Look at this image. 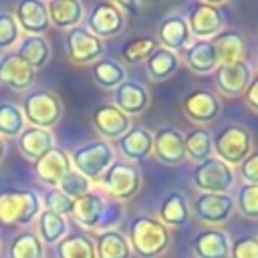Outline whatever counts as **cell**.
I'll return each mask as SVG.
<instances>
[{
	"mask_svg": "<svg viewBox=\"0 0 258 258\" xmlns=\"http://www.w3.org/2000/svg\"><path fill=\"white\" fill-rule=\"evenodd\" d=\"M238 175L242 177L244 183H254V185H258V151H252V153L238 165Z\"/></svg>",
	"mask_w": 258,
	"mask_h": 258,
	"instance_id": "ee69618b",
	"label": "cell"
},
{
	"mask_svg": "<svg viewBox=\"0 0 258 258\" xmlns=\"http://www.w3.org/2000/svg\"><path fill=\"white\" fill-rule=\"evenodd\" d=\"M91 77L95 85H99L105 91H115L121 83L127 81L125 67L115 58H101L91 64Z\"/></svg>",
	"mask_w": 258,
	"mask_h": 258,
	"instance_id": "1f68e13d",
	"label": "cell"
},
{
	"mask_svg": "<svg viewBox=\"0 0 258 258\" xmlns=\"http://www.w3.org/2000/svg\"><path fill=\"white\" fill-rule=\"evenodd\" d=\"M191 185L200 194H232L236 187V169L224 161L210 157L202 163H196L191 169Z\"/></svg>",
	"mask_w": 258,
	"mask_h": 258,
	"instance_id": "ba28073f",
	"label": "cell"
},
{
	"mask_svg": "<svg viewBox=\"0 0 258 258\" xmlns=\"http://www.w3.org/2000/svg\"><path fill=\"white\" fill-rule=\"evenodd\" d=\"M216 54H218V62L220 64H234L244 60V52H246V42L242 32L238 30H222L216 38H212Z\"/></svg>",
	"mask_w": 258,
	"mask_h": 258,
	"instance_id": "f546056e",
	"label": "cell"
},
{
	"mask_svg": "<svg viewBox=\"0 0 258 258\" xmlns=\"http://www.w3.org/2000/svg\"><path fill=\"white\" fill-rule=\"evenodd\" d=\"M105 54V42L91 34L85 26L71 28L67 32V56L73 64L87 67L101 60Z\"/></svg>",
	"mask_w": 258,
	"mask_h": 258,
	"instance_id": "7c38bea8",
	"label": "cell"
},
{
	"mask_svg": "<svg viewBox=\"0 0 258 258\" xmlns=\"http://www.w3.org/2000/svg\"><path fill=\"white\" fill-rule=\"evenodd\" d=\"M127 26V14L117 6V2H97L87 16V30L97 38L119 36Z\"/></svg>",
	"mask_w": 258,
	"mask_h": 258,
	"instance_id": "8fae6325",
	"label": "cell"
},
{
	"mask_svg": "<svg viewBox=\"0 0 258 258\" xmlns=\"http://www.w3.org/2000/svg\"><path fill=\"white\" fill-rule=\"evenodd\" d=\"M46 12L48 22L60 30L77 28L85 18V6L81 0H48Z\"/></svg>",
	"mask_w": 258,
	"mask_h": 258,
	"instance_id": "484cf974",
	"label": "cell"
},
{
	"mask_svg": "<svg viewBox=\"0 0 258 258\" xmlns=\"http://www.w3.org/2000/svg\"><path fill=\"white\" fill-rule=\"evenodd\" d=\"M185 22L194 40H212L226 30V18L220 2L194 0L185 6Z\"/></svg>",
	"mask_w": 258,
	"mask_h": 258,
	"instance_id": "52a82bcc",
	"label": "cell"
},
{
	"mask_svg": "<svg viewBox=\"0 0 258 258\" xmlns=\"http://www.w3.org/2000/svg\"><path fill=\"white\" fill-rule=\"evenodd\" d=\"M93 127L103 141H117L131 129V117L119 111L113 103H103L93 111Z\"/></svg>",
	"mask_w": 258,
	"mask_h": 258,
	"instance_id": "9a60e30c",
	"label": "cell"
},
{
	"mask_svg": "<svg viewBox=\"0 0 258 258\" xmlns=\"http://www.w3.org/2000/svg\"><path fill=\"white\" fill-rule=\"evenodd\" d=\"M149 103H151L149 89L141 81L127 79L113 91V105L119 111H123L127 117L145 113L149 109Z\"/></svg>",
	"mask_w": 258,
	"mask_h": 258,
	"instance_id": "e0dca14e",
	"label": "cell"
},
{
	"mask_svg": "<svg viewBox=\"0 0 258 258\" xmlns=\"http://www.w3.org/2000/svg\"><path fill=\"white\" fill-rule=\"evenodd\" d=\"M163 226L171 228H183L187 226V222L191 220V212H189V202L181 191H169L163 200L161 206L157 210L155 216Z\"/></svg>",
	"mask_w": 258,
	"mask_h": 258,
	"instance_id": "4316f807",
	"label": "cell"
},
{
	"mask_svg": "<svg viewBox=\"0 0 258 258\" xmlns=\"http://www.w3.org/2000/svg\"><path fill=\"white\" fill-rule=\"evenodd\" d=\"M157 46H159V42L155 36H135L123 44L121 60L125 64H141L153 54V50Z\"/></svg>",
	"mask_w": 258,
	"mask_h": 258,
	"instance_id": "d590c367",
	"label": "cell"
},
{
	"mask_svg": "<svg viewBox=\"0 0 258 258\" xmlns=\"http://www.w3.org/2000/svg\"><path fill=\"white\" fill-rule=\"evenodd\" d=\"M14 20L20 30L32 36H42V32L48 30V12L46 2L42 0H20L14 8Z\"/></svg>",
	"mask_w": 258,
	"mask_h": 258,
	"instance_id": "ffe728a7",
	"label": "cell"
},
{
	"mask_svg": "<svg viewBox=\"0 0 258 258\" xmlns=\"http://www.w3.org/2000/svg\"><path fill=\"white\" fill-rule=\"evenodd\" d=\"M256 69H258V60H256Z\"/></svg>",
	"mask_w": 258,
	"mask_h": 258,
	"instance_id": "7dc6e473",
	"label": "cell"
},
{
	"mask_svg": "<svg viewBox=\"0 0 258 258\" xmlns=\"http://www.w3.org/2000/svg\"><path fill=\"white\" fill-rule=\"evenodd\" d=\"M38 238H40V242L42 244H58L67 234H69V222H67V218H62V216H56V214H52V212H48V210H40V214H38Z\"/></svg>",
	"mask_w": 258,
	"mask_h": 258,
	"instance_id": "e575fe53",
	"label": "cell"
},
{
	"mask_svg": "<svg viewBox=\"0 0 258 258\" xmlns=\"http://www.w3.org/2000/svg\"><path fill=\"white\" fill-rule=\"evenodd\" d=\"M155 38L161 48H167L177 54L185 52L189 48V44L194 42V36L189 32V26H187L183 14H167L159 22Z\"/></svg>",
	"mask_w": 258,
	"mask_h": 258,
	"instance_id": "2e32d148",
	"label": "cell"
},
{
	"mask_svg": "<svg viewBox=\"0 0 258 258\" xmlns=\"http://www.w3.org/2000/svg\"><path fill=\"white\" fill-rule=\"evenodd\" d=\"M212 147L216 159L230 167H238L254 151V137L248 127L240 123H228L212 135Z\"/></svg>",
	"mask_w": 258,
	"mask_h": 258,
	"instance_id": "3957f363",
	"label": "cell"
},
{
	"mask_svg": "<svg viewBox=\"0 0 258 258\" xmlns=\"http://www.w3.org/2000/svg\"><path fill=\"white\" fill-rule=\"evenodd\" d=\"M58 189H60L64 196H69L71 200H79V198L87 196V194L93 189V183H91L85 175H81L79 171L71 169V171L62 177V181L58 183Z\"/></svg>",
	"mask_w": 258,
	"mask_h": 258,
	"instance_id": "ab89813d",
	"label": "cell"
},
{
	"mask_svg": "<svg viewBox=\"0 0 258 258\" xmlns=\"http://www.w3.org/2000/svg\"><path fill=\"white\" fill-rule=\"evenodd\" d=\"M24 113V119L28 127H40V129H52L62 117V103L52 91H32L24 97V105L20 107Z\"/></svg>",
	"mask_w": 258,
	"mask_h": 258,
	"instance_id": "9c48e42d",
	"label": "cell"
},
{
	"mask_svg": "<svg viewBox=\"0 0 258 258\" xmlns=\"http://www.w3.org/2000/svg\"><path fill=\"white\" fill-rule=\"evenodd\" d=\"M242 97H244V103L248 105V109L258 113V77L252 79V83L248 85V89H246V93Z\"/></svg>",
	"mask_w": 258,
	"mask_h": 258,
	"instance_id": "f6af8a7d",
	"label": "cell"
},
{
	"mask_svg": "<svg viewBox=\"0 0 258 258\" xmlns=\"http://www.w3.org/2000/svg\"><path fill=\"white\" fill-rule=\"evenodd\" d=\"M73 220L87 230H113L123 220V206L105 194L91 189L87 196L75 200Z\"/></svg>",
	"mask_w": 258,
	"mask_h": 258,
	"instance_id": "6da1fadb",
	"label": "cell"
},
{
	"mask_svg": "<svg viewBox=\"0 0 258 258\" xmlns=\"http://www.w3.org/2000/svg\"><path fill=\"white\" fill-rule=\"evenodd\" d=\"M189 212L198 222L206 224L208 228H220L232 220L236 212V202L232 194H198L189 204Z\"/></svg>",
	"mask_w": 258,
	"mask_h": 258,
	"instance_id": "30bf717a",
	"label": "cell"
},
{
	"mask_svg": "<svg viewBox=\"0 0 258 258\" xmlns=\"http://www.w3.org/2000/svg\"><path fill=\"white\" fill-rule=\"evenodd\" d=\"M155 159L163 165H179L185 157V145H183V133L177 127H161L153 135V153Z\"/></svg>",
	"mask_w": 258,
	"mask_h": 258,
	"instance_id": "ac0fdd59",
	"label": "cell"
},
{
	"mask_svg": "<svg viewBox=\"0 0 258 258\" xmlns=\"http://www.w3.org/2000/svg\"><path fill=\"white\" fill-rule=\"evenodd\" d=\"M36 71L26 64L16 52H6L0 56V83L12 91H26L34 85Z\"/></svg>",
	"mask_w": 258,
	"mask_h": 258,
	"instance_id": "44dd1931",
	"label": "cell"
},
{
	"mask_svg": "<svg viewBox=\"0 0 258 258\" xmlns=\"http://www.w3.org/2000/svg\"><path fill=\"white\" fill-rule=\"evenodd\" d=\"M181 111H183V115L191 123L204 127V125L214 123L220 117V113H222V101L210 89H194V91H189L183 97Z\"/></svg>",
	"mask_w": 258,
	"mask_h": 258,
	"instance_id": "4fadbf2b",
	"label": "cell"
},
{
	"mask_svg": "<svg viewBox=\"0 0 258 258\" xmlns=\"http://www.w3.org/2000/svg\"><path fill=\"white\" fill-rule=\"evenodd\" d=\"M10 258H44V244L36 236V232L24 230L20 232L8 250Z\"/></svg>",
	"mask_w": 258,
	"mask_h": 258,
	"instance_id": "8d00e7d4",
	"label": "cell"
},
{
	"mask_svg": "<svg viewBox=\"0 0 258 258\" xmlns=\"http://www.w3.org/2000/svg\"><path fill=\"white\" fill-rule=\"evenodd\" d=\"M133 256L159 258L171 246V230L163 226L155 216H137L129 224L127 236Z\"/></svg>",
	"mask_w": 258,
	"mask_h": 258,
	"instance_id": "7a4b0ae2",
	"label": "cell"
},
{
	"mask_svg": "<svg viewBox=\"0 0 258 258\" xmlns=\"http://www.w3.org/2000/svg\"><path fill=\"white\" fill-rule=\"evenodd\" d=\"M40 214V198L32 189L2 191L0 194V224L20 228L34 222Z\"/></svg>",
	"mask_w": 258,
	"mask_h": 258,
	"instance_id": "8992f818",
	"label": "cell"
},
{
	"mask_svg": "<svg viewBox=\"0 0 258 258\" xmlns=\"http://www.w3.org/2000/svg\"><path fill=\"white\" fill-rule=\"evenodd\" d=\"M113 161H117V151L113 143L103 139L81 143L71 155L73 169L85 175L91 183H97L103 177V173L113 165Z\"/></svg>",
	"mask_w": 258,
	"mask_h": 258,
	"instance_id": "277c9868",
	"label": "cell"
},
{
	"mask_svg": "<svg viewBox=\"0 0 258 258\" xmlns=\"http://www.w3.org/2000/svg\"><path fill=\"white\" fill-rule=\"evenodd\" d=\"M254 79V69L250 62L240 60L234 64H218L214 71V85L220 95L228 99H238L246 93L248 85Z\"/></svg>",
	"mask_w": 258,
	"mask_h": 258,
	"instance_id": "5bb4252c",
	"label": "cell"
},
{
	"mask_svg": "<svg viewBox=\"0 0 258 258\" xmlns=\"http://www.w3.org/2000/svg\"><path fill=\"white\" fill-rule=\"evenodd\" d=\"M18 151L24 155V159L36 163L44 153H48L54 147V137L52 131L40 129V127H28L16 137Z\"/></svg>",
	"mask_w": 258,
	"mask_h": 258,
	"instance_id": "d4e9b609",
	"label": "cell"
},
{
	"mask_svg": "<svg viewBox=\"0 0 258 258\" xmlns=\"http://www.w3.org/2000/svg\"><path fill=\"white\" fill-rule=\"evenodd\" d=\"M71 169H73L71 155L56 145L34 163V173H36L38 181H42L44 185H50V187H58V183Z\"/></svg>",
	"mask_w": 258,
	"mask_h": 258,
	"instance_id": "d6986e66",
	"label": "cell"
},
{
	"mask_svg": "<svg viewBox=\"0 0 258 258\" xmlns=\"http://www.w3.org/2000/svg\"><path fill=\"white\" fill-rule=\"evenodd\" d=\"M141 185H143L141 171L135 163L129 161H113V165L97 181L99 191L119 204L133 200L141 191Z\"/></svg>",
	"mask_w": 258,
	"mask_h": 258,
	"instance_id": "5b68a950",
	"label": "cell"
},
{
	"mask_svg": "<svg viewBox=\"0 0 258 258\" xmlns=\"http://www.w3.org/2000/svg\"><path fill=\"white\" fill-rule=\"evenodd\" d=\"M230 258H258V236L246 234L230 242Z\"/></svg>",
	"mask_w": 258,
	"mask_h": 258,
	"instance_id": "7bdbcfd3",
	"label": "cell"
},
{
	"mask_svg": "<svg viewBox=\"0 0 258 258\" xmlns=\"http://www.w3.org/2000/svg\"><path fill=\"white\" fill-rule=\"evenodd\" d=\"M16 54H18L26 64H30V67L36 71V69L46 67V62L50 60V44H48V40L44 38V34H42V36L24 34V36L18 40Z\"/></svg>",
	"mask_w": 258,
	"mask_h": 258,
	"instance_id": "4dcf8cb0",
	"label": "cell"
},
{
	"mask_svg": "<svg viewBox=\"0 0 258 258\" xmlns=\"http://www.w3.org/2000/svg\"><path fill=\"white\" fill-rule=\"evenodd\" d=\"M115 145L129 163L143 161L153 153V133L147 127H131L121 139L115 141Z\"/></svg>",
	"mask_w": 258,
	"mask_h": 258,
	"instance_id": "603a6c76",
	"label": "cell"
},
{
	"mask_svg": "<svg viewBox=\"0 0 258 258\" xmlns=\"http://www.w3.org/2000/svg\"><path fill=\"white\" fill-rule=\"evenodd\" d=\"M230 236L222 228H204L191 238L196 258H230Z\"/></svg>",
	"mask_w": 258,
	"mask_h": 258,
	"instance_id": "7402d4cb",
	"label": "cell"
},
{
	"mask_svg": "<svg viewBox=\"0 0 258 258\" xmlns=\"http://www.w3.org/2000/svg\"><path fill=\"white\" fill-rule=\"evenodd\" d=\"M20 40V28L10 12H0V50L12 48Z\"/></svg>",
	"mask_w": 258,
	"mask_h": 258,
	"instance_id": "b9f144b4",
	"label": "cell"
},
{
	"mask_svg": "<svg viewBox=\"0 0 258 258\" xmlns=\"http://www.w3.org/2000/svg\"><path fill=\"white\" fill-rule=\"evenodd\" d=\"M4 157H6V143H4V139L0 137V163L4 161Z\"/></svg>",
	"mask_w": 258,
	"mask_h": 258,
	"instance_id": "bcb514c9",
	"label": "cell"
},
{
	"mask_svg": "<svg viewBox=\"0 0 258 258\" xmlns=\"http://www.w3.org/2000/svg\"><path fill=\"white\" fill-rule=\"evenodd\" d=\"M179 58L196 75H210L220 64L212 40H194L189 48L179 54Z\"/></svg>",
	"mask_w": 258,
	"mask_h": 258,
	"instance_id": "cb8c5ba5",
	"label": "cell"
},
{
	"mask_svg": "<svg viewBox=\"0 0 258 258\" xmlns=\"http://www.w3.org/2000/svg\"><path fill=\"white\" fill-rule=\"evenodd\" d=\"M42 204H44V210L56 214V216H71L73 214V206H75V200H71L69 196H64L58 187H52L44 198H42Z\"/></svg>",
	"mask_w": 258,
	"mask_h": 258,
	"instance_id": "60d3db41",
	"label": "cell"
},
{
	"mask_svg": "<svg viewBox=\"0 0 258 258\" xmlns=\"http://www.w3.org/2000/svg\"><path fill=\"white\" fill-rule=\"evenodd\" d=\"M26 129L24 113L14 103H0V137H18Z\"/></svg>",
	"mask_w": 258,
	"mask_h": 258,
	"instance_id": "74e56055",
	"label": "cell"
},
{
	"mask_svg": "<svg viewBox=\"0 0 258 258\" xmlns=\"http://www.w3.org/2000/svg\"><path fill=\"white\" fill-rule=\"evenodd\" d=\"M56 256L58 258H97L95 242L91 236H87L83 232L67 234L56 244Z\"/></svg>",
	"mask_w": 258,
	"mask_h": 258,
	"instance_id": "836d02e7",
	"label": "cell"
},
{
	"mask_svg": "<svg viewBox=\"0 0 258 258\" xmlns=\"http://www.w3.org/2000/svg\"><path fill=\"white\" fill-rule=\"evenodd\" d=\"M93 242L97 258H133V250L127 236L117 228L99 232Z\"/></svg>",
	"mask_w": 258,
	"mask_h": 258,
	"instance_id": "f1b7e54d",
	"label": "cell"
},
{
	"mask_svg": "<svg viewBox=\"0 0 258 258\" xmlns=\"http://www.w3.org/2000/svg\"><path fill=\"white\" fill-rule=\"evenodd\" d=\"M236 210L248 218V220H258V185L254 183H242L236 191Z\"/></svg>",
	"mask_w": 258,
	"mask_h": 258,
	"instance_id": "f35d334b",
	"label": "cell"
},
{
	"mask_svg": "<svg viewBox=\"0 0 258 258\" xmlns=\"http://www.w3.org/2000/svg\"><path fill=\"white\" fill-rule=\"evenodd\" d=\"M179 67H181V58L177 52L157 46L153 50V54L145 60V75L153 83H163V81L171 79L179 71Z\"/></svg>",
	"mask_w": 258,
	"mask_h": 258,
	"instance_id": "83f0119b",
	"label": "cell"
},
{
	"mask_svg": "<svg viewBox=\"0 0 258 258\" xmlns=\"http://www.w3.org/2000/svg\"><path fill=\"white\" fill-rule=\"evenodd\" d=\"M183 145H185V157L189 161H194V165L214 157L210 129H204V127L191 129L187 135H183Z\"/></svg>",
	"mask_w": 258,
	"mask_h": 258,
	"instance_id": "d6a6232c",
	"label": "cell"
}]
</instances>
